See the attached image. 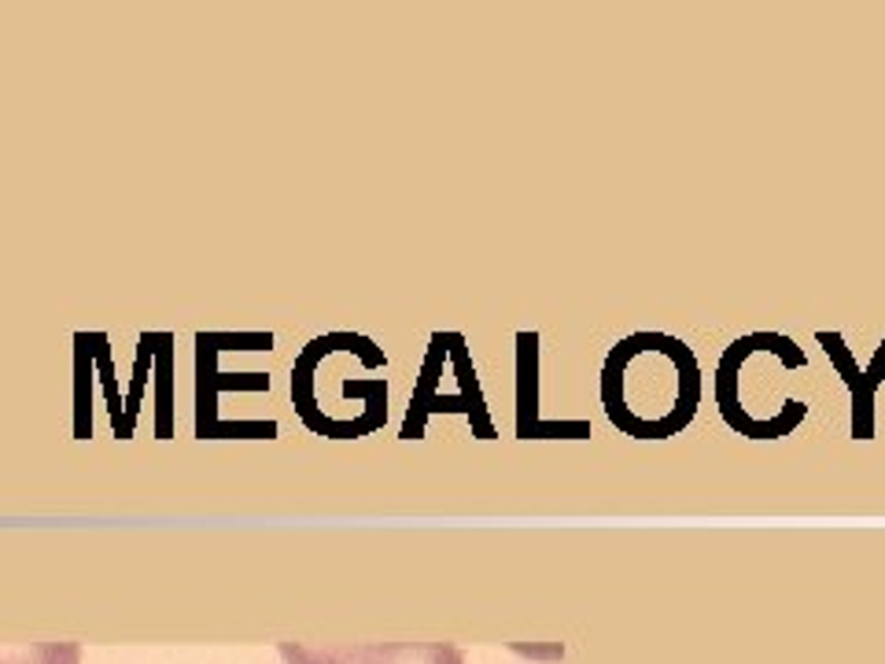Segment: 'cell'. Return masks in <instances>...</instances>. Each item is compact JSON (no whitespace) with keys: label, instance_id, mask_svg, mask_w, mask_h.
<instances>
[{"label":"cell","instance_id":"277c9868","mask_svg":"<svg viewBox=\"0 0 885 664\" xmlns=\"http://www.w3.org/2000/svg\"><path fill=\"white\" fill-rule=\"evenodd\" d=\"M816 344L830 355L838 377L845 381L849 395H852V439H871L874 436V395H878V388L885 381V340L878 344V351H874L867 369L856 366V358H852L845 336H841V333L819 329Z\"/></svg>","mask_w":885,"mask_h":664},{"label":"cell","instance_id":"7a4b0ae2","mask_svg":"<svg viewBox=\"0 0 885 664\" xmlns=\"http://www.w3.org/2000/svg\"><path fill=\"white\" fill-rule=\"evenodd\" d=\"M284 664H466L450 642H384V646H303L281 642Z\"/></svg>","mask_w":885,"mask_h":664},{"label":"cell","instance_id":"5b68a950","mask_svg":"<svg viewBox=\"0 0 885 664\" xmlns=\"http://www.w3.org/2000/svg\"><path fill=\"white\" fill-rule=\"evenodd\" d=\"M0 664H81L78 642H26L0 646Z\"/></svg>","mask_w":885,"mask_h":664},{"label":"cell","instance_id":"3957f363","mask_svg":"<svg viewBox=\"0 0 885 664\" xmlns=\"http://www.w3.org/2000/svg\"><path fill=\"white\" fill-rule=\"evenodd\" d=\"M516 436L521 439H590V421L539 417V336H516Z\"/></svg>","mask_w":885,"mask_h":664},{"label":"cell","instance_id":"6da1fadb","mask_svg":"<svg viewBox=\"0 0 885 664\" xmlns=\"http://www.w3.org/2000/svg\"><path fill=\"white\" fill-rule=\"evenodd\" d=\"M605 417L631 439H671L701 406V366L679 336L631 333L602 362Z\"/></svg>","mask_w":885,"mask_h":664}]
</instances>
